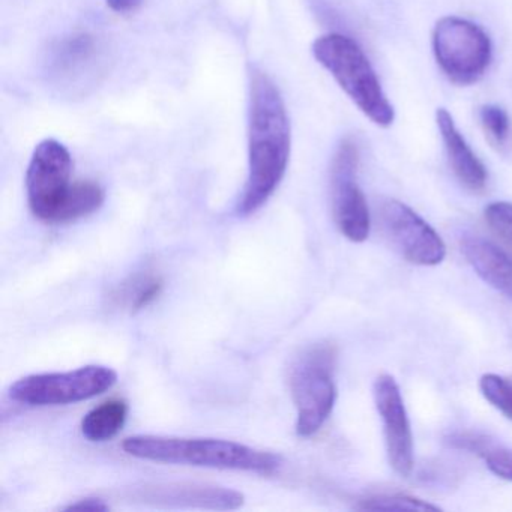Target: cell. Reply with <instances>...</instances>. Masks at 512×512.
Here are the masks:
<instances>
[{
    "mask_svg": "<svg viewBox=\"0 0 512 512\" xmlns=\"http://www.w3.org/2000/svg\"><path fill=\"white\" fill-rule=\"evenodd\" d=\"M292 131L286 104L275 83L260 70L251 71L248 107V178L236 212L250 217L274 196L286 176Z\"/></svg>",
    "mask_w": 512,
    "mask_h": 512,
    "instance_id": "cell-1",
    "label": "cell"
},
{
    "mask_svg": "<svg viewBox=\"0 0 512 512\" xmlns=\"http://www.w3.org/2000/svg\"><path fill=\"white\" fill-rule=\"evenodd\" d=\"M125 454L139 460L176 466L208 467L239 472L272 475L280 469L283 458L274 452L251 448L233 440L212 437L140 436L122 442Z\"/></svg>",
    "mask_w": 512,
    "mask_h": 512,
    "instance_id": "cell-2",
    "label": "cell"
},
{
    "mask_svg": "<svg viewBox=\"0 0 512 512\" xmlns=\"http://www.w3.org/2000/svg\"><path fill=\"white\" fill-rule=\"evenodd\" d=\"M313 55L373 124L382 128L394 124V107L358 43L346 35H322L313 43Z\"/></svg>",
    "mask_w": 512,
    "mask_h": 512,
    "instance_id": "cell-3",
    "label": "cell"
},
{
    "mask_svg": "<svg viewBox=\"0 0 512 512\" xmlns=\"http://www.w3.org/2000/svg\"><path fill=\"white\" fill-rule=\"evenodd\" d=\"M335 362L337 350L329 343L311 344L293 359L289 385L298 412V436L311 437L319 433L331 416L337 401Z\"/></svg>",
    "mask_w": 512,
    "mask_h": 512,
    "instance_id": "cell-4",
    "label": "cell"
},
{
    "mask_svg": "<svg viewBox=\"0 0 512 512\" xmlns=\"http://www.w3.org/2000/svg\"><path fill=\"white\" fill-rule=\"evenodd\" d=\"M437 65L454 85L470 86L487 73L493 46L484 29L460 17H443L433 31Z\"/></svg>",
    "mask_w": 512,
    "mask_h": 512,
    "instance_id": "cell-5",
    "label": "cell"
},
{
    "mask_svg": "<svg viewBox=\"0 0 512 512\" xmlns=\"http://www.w3.org/2000/svg\"><path fill=\"white\" fill-rule=\"evenodd\" d=\"M118 373L106 365H86L64 373L31 374L13 383L11 400L28 406H67L109 391Z\"/></svg>",
    "mask_w": 512,
    "mask_h": 512,
    "instance_id": "cell-6",
    "label": "cell"
},
{
    "mask_svg": "<svg viewBox=\"0 0 512 512\" xmlns=\"http://www.w3.org/2000/svg\"><path fill=\"white\" fill-rule=\"evenodd\" d=\"M73 158L55 139L43 140L35 148L26 172L29 208L38 220L56 224L73 185Z\"/></svg>",
    "mask_w": 512,
    "mask_h": 512,
    "instance_id": "cell-7",
    "label": "cell"
},
{
    "mask_svg": "<svg viewBox=\"0 0 512 512\" xmlns=\"http://www.w3.org/2000/svg\"><path fill=\"white\" fill-rule=\"evenodd\" d=\"M358 166V145L353 139H344L332 158V209L344 238L361 244L370 236L371 217L367 199L356 181Z\"/></svg>",
    "mask_w": 512,
    "mask_h": 512,
    "instance_id": "cell-8",
    "label": "cell"
},
{
    "mask_svg": "<svg viewBox=\"0 0 512 512\" xmlns=\"http://www.w3.org/2000/svg\"><path fill=\"white\" fill-rule=\"evenodd\" d=\"M383 229L407 262L437 266L445 260L446 245L439 233L409 206L388 200L380 209Z\"/></svg>",
    "mask_w": 512,
    "mask_h": 512,
    "instance_id": "cell-9",
    "label": "cell"
},
{
    "mask_svg": "<svg viewBox=\"0 0 512 512\" xmlns=\"http://www.w3.org/2000/svg\"><path fill=\"white\" fill-rule=\"evenodd\" d=\"M374 403L383 422L386 454L394 472L407 478L412 473L413 436L403 395L391 374L377 377L373 386Z\"/></svg>",
    "mask_w": 512,
    "mask_h": 512,
    "instance_id": "cell-10",
    "label": "cell"
},
{
    "mask_svg": "<svg viewBox=\"0 0 512 512\" xmlns=\"http://www.w3.org/2000/svg\"><path fill=\"white\" fill-rule=\"evenodd\" d=\"M103 49L94 35L79 32L62 38L52 49L49 70L67 88H86L103 74Z\"/></svg>",
    "mask_w": 512,
    "mask_h": 512,
    "instance_id": "cell-11",
    "label": "cell"
},
{
    "mask_svg": "<svg viewBox=\"0 0 512 512\" xmlns=\"http://www.w3.org/2000/svg\"><path fill=\"white\" fill-rule=\"evenodd\" d=\"M134 497L152 505L188 506V508L230 511L244 505V494L217 485L191 482L145 484L134 491Z\"/></svg>",
    "mask_w": 512,
    "mask_h": 512,
    "instance_id": "cell-12",
    "label": "cell"
},
{
    "mask_svg": "<svg viewBox=\"0 0 512 512\" xmlns=\"http://www.w3.org/2000/svg\"><path fill=\"white\" fill-rule=\"evenodd\" d=\"M436 122L443 145H445L449 164H451L452 172L455 173L458 181L472 193H479V191L484 190L488 179L487 169H485L482 161L476 157L472 148L467 145L466 139L455 125L451 113L446 109L437 110Z\"/></svg>",
    "mask_w": 512,
    "mask_h": 512,
    "instance_id": "cell-13",
    "label": "cell"
},
{
    "mask_svg": "<svg viewBox=\"0 0 512 512\" xmlns=\"http://www.w3.org/2000/svg\"><path fill=\"white\" fill-rule=\"evenodd\" d=\"M461 250L479 278L512 301V257L481 236H466Z\"/></svg>",
    "mask_w": 512,
    "mask_h": 512,
    "instance_id": "cell-14",
    "label": "cell"
},
{
    "mask_svg": "<svg viewBox=\"0 0 512 512\" xmlns=\"http://www.w3.org/2000/svg\"><path fill=\"white\" fill-rule=\"evenodd\" d=\"M446 446L467 451L484 460L485 466L505 481L512 482V449L487 434L457 431L445 437Z\"/></svg>",
    "mask_w": 512,
    "mask_h": 512,
    "instance_id": "cell-15",
    "label": "cell"
},
{
    "mask_svg": "<svg viewBox=\"0 0 512 512\" xmlns=\"http://www.w3.org/2000/svg\"><path fill=\"white\" fill-rule=\"evenodd\" d=\"M128 416V404L124 400L104 401L94 407L82 419V434L89 442H107L121 433Z\"/></svg>",
    "mask_w": 512,
    "mask_h": 512,
    "instance_id": "cell-16",
    "label": "cell"
},
{
    "mask_svg": "<svg viewBox=\"0 0 512 512\" xmlns=\"http://www.w3.org/2000/svg\"><path fill=\"white\" fill-rule=\"evenodd\" d=\"M163 278L154 272H140L116 287L113 304L121 310L137 313L151 305L163 292Z\"/></svg>",
    "mask_w": 512,
    "mask_h": 512,
    "instance_id": "cell-17",
    "label": "cell"
},
{
    "mask_svg": "<svg viewBox=\"0 0 512 512\" xmlns=\"http://www.w3.org/2000/svg\"><path fill=\"white\" fill-rule=\"evenodd\" d=\"M104 191L97 182H74L73 190L65 202L64 208L59 212L56 224L74 223L80 218L94 214L103 206Z\"/></svg>",
    "mask_w": 512,
    "mask_h": 512,
    "instance_id": "cell-18",
    "label": "cell"
},
{
    "mask_svg": "<svg viewBox=\"0 0 512 512\" xmlns=\"http://www.w3.org/2000/svg\"><path fill=\"white\" fill-rule=\"evenodd\" d=\"M359 508L364 511H440L439 506L407 494H379L367 497L361 500Z\"/></svg>",
    "mask_w": 512,
    "mask_h": 512,
    "instance_id": "cell-19",
    "label": "cell"
},
{
    "mask_svg": "<svg viewBox=\"0 0 512 512\" xmlns=\"http://www.w3.org/2000/svg\"><path fill=\"white\" fill-rule=\"evenodd\" d=\"M479 389L491 406L512 421V379L494 373L484 374L479 380Z\"/></svg>",
    "mask_w": 512,
    "mask_h": 512,
    "instance_id": "cell-20",
    "label": "cell"
},
{
    "mask_svg": "<svg viewBox=\"0 0 512 512\" xmlns=\"http://www.w3.org/2000/svg\"><path fill=\"white\" fill-rule=\"evenodd\" d=\"M479 121L487 136L497 146H505L511 137V119L502 107L485 104L479 109Z\"/></svg>",
    "mask_w": 512,
    "mask_h": 512,
    "instance_id": "cell-21",
    "label": "cell"
},
{
    "mask_svg": "<svg viewBox=\"0 0 512 512\" xmlns=\"http://www.w3.org/2000/svg\"><path fill=\"white\" fill-rule=\"evenodd\" d=\"M485 221L503 241L512 245V203L493 202L485 208Z\"/></svg>",
    "mask_w": 512,
    "mask_h": 512,
    "instance_id": "cell-22",
    "label": "cell"
},
{
    "mask_svg": "<svg viewBox=\"0 0 512 512\" xmlns=\"http://www.w3.org/2000/svg\"><path fill=\"white\" fill-rule=\"evenodd\" d=\"M68 511H73V509H85V511H107L110 509V506L107 505L104 500L98 499V497H85V499L77 500L76 503H71L68 505Z\"/></svg>",
    "mask_w": 512,
    "mask_h": 512,
    "instance_id": "cell-23",
    "label": "cell"
},
{
    "mask_svg": "<svg viewBox=\"0 0 512 512\" xmlns=\"http://www.w3.org/2000/svg\"><path fill=\"white\" fill-rule=\"evenodd\" d=\"M107 7L118 14H128L136 11L142 4V0H106Z\"/></svg>",
    "mask_w": 512,
    "mask_h": 512,
    "instance_id": "cell-24",
    "label": "cell"
}]
</instances>
